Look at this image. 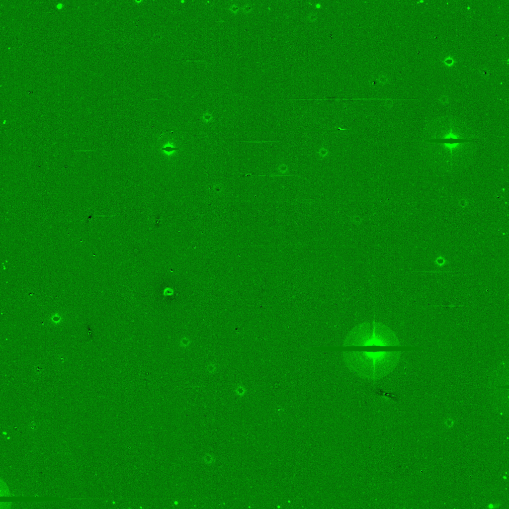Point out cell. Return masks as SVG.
I'll return each mask as SVG.
<instances>
[{
	"label": "cell",
	"instance_id": "obj_1",
	"mask_svg": "<svg viewBox=\"0 0 509 509\" xmlns=\"http://www.w3.org/2000/svg\"><path fill=\"white\" fill-rule=\"evenodd\" d=\"M347 352L343 353V356L349 368L360 376L370 379L386 376L396 363V352Z\"/></svg>",
	"mask_w": 509,
	"mask_h": 509
},
{
	"label": "cell",
	"instance_id": "obj_2",
	"mask_svg": "<svg viewBox=\"0 0 509 509\" xmlns=\"http://www.w3.org/2000/svg\"><path fill=\"white\" fill-rule=\"evenodd\" d=\"M392 331L379 323H364L355 327L347 335L344 346L396 345Z\"/></svg>",
	"mask_w": 509,
	"mask_h": 509
},
{
	"label": "cell",
	"instance_id": "obj_3",
	"mask_svg": "<svg viewBox=\"0 0 509 509\" xmlns=\"http://www.w3.org/2000/svg\"><path fill=\"white\" fill-rule=\"evenodd\" d=\"M444 62L446 65L450 66L452 65L453 63H454V60H453L450 57H448L447 59L444 60Z\"/></svg>",
	"mask_w": 509,
	"mask_h": 509
}]
</instances>
